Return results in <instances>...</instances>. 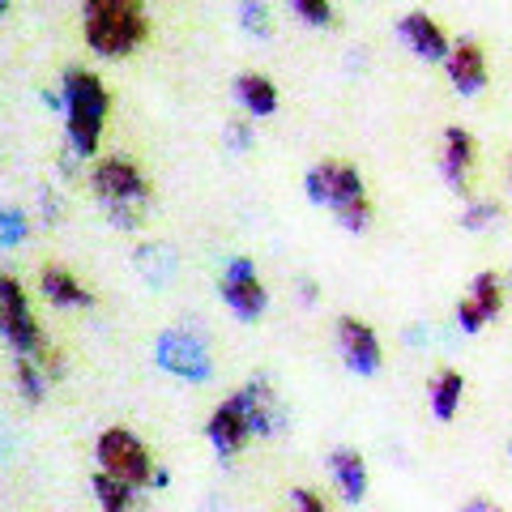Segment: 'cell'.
Listing matches in <instances>:
<instances>
[{
	"mask_svg": "<svg viewBox=\"0 0 512 512\" xmlns=\"http://www.w3.org/2000/svg\"><path fill=\"white\" fill-rule=\"evenodd\" d=\"M5 9H9V0H0V13H5Z\"/></svg>",
	"mask_w": 512,
	"mask_h": 512,
	"instance_id": "obj_33",
	"label": "cell"
},
{
	"mask_svg": "<svg viewBox=\"0 0 512 512\" xmlns=\"http://www.w3.org/2000/svg\"><path fill=\"white\" fill-rule=\"evenodd\" d=\"M43 214L52 218V222L60 218V197H56V192H43Z\"/></svg>",
	"mask_w": 512,
	"mask_h": 512,
	"instance_id": "obj_30",
	"label": "cell"
},
{
	"mask_svg": "<svg viewBox=\"0 0 512 512\" xmlns=\"http://www.w3.org/2000/svg\"><path fill=\"white\" fill-rule=\"evenodd\" d=\"M82 30L90 52L107 60L133 56L150 35V18L141 0H82Z\"/></svg>",
	"mask_w": 512,
	"mask_h": 512,
	"instance_id": "obj_1",
	"label": "cell"
},
{
	"mask_svg": "<svg viewBox=\"0 0 512 512\" xmlns=\"http://www.w3.org/2000/svg\"><path fill=\"white\" fill-rule=\"evenodd\" d=\"M457 512H504V508H500V504H495V500H491V495H470V500H466V504H461Z\"/></svg>",
	"mask_w": 512,
	"mask_h": 512,
	"instance_id": "obj_29",
	"label": "cell"
},
{
	"mask_svg": "<svg viewBox=\"0 0 512 512\" xmlns=\"http://www.w3.org/2000/svg\"><path fill=\"white\" fill-rule=\"evenodd\" d=\"M500 312H504V278L483 269V274L470 282V295L457 299V325L466 333H483Z\"/></svg>",
	"mask_w": 512,
	"mask_h": 512,
	"instance_id": "obj_10",
	"label": "cell"
},
{
	"mask_svg": "<svg viewBox=\"0 0 512 512\" xmlns=\"http://www.w3.org/2000/svg\"><path fill=\"white\" fill-rule=\"evenodd\" d=\"M239 406H244L248 423H252V436H278V431H286V423H291V414H286L278 389L269 384V376H256L248 380L244 389H235Z\"/></svg>",
	"mask_w": 512,
	"mask_h": 512,
	"instance_id": "obj_9",
	"label": "cell"
},
{
	"mask_svg": "<svg viewBox=\"0 0 512 512\" xmlns=\"http://www.w3.org/2000/svg\"><path fill=\"white\" fill-rule=\"evenodd\" d=\"M94 457H99V470L120 478V483L128 487H150L154 483V457L150 448L141 444L128 427H111L99 436V448H94Z\"/></svg>",
	"mask_w": 512,
	"mask_h": 512,
	"instance_id": "obj_5",
	"label": "cell"
},
{
	"mask_svg": "<svg viewBox=\"0 0 512 512\" xmlns=\"http://www.w3.org/2000/svg\"><path fill=\"white\" fill-rule=\"evenodd\" d=\"M500 218H504V210H500L495 201H474V205H466V210H461V227L478 235V231H491Z\"/></svg>",
	"mask_w": 512,
	"mask_h": 512,
	"instance_id": "obj_24",
	"label": "cell"
},
{
	"mask_svg": "<svg viewBox=\"0 0 512 512\" xmlns=\"http://www.w3.org/2000/svg\"><path fill=\"white\" fill-rule=\"evenodd\" d=\"M222 299H227V308L239 320H256L269 308V291H265V282L256 278V265L248 256H235L227 265V274H222Z\"/></svg>",
	"mask_w": 512,
	"mask_h": 512,
	"instance_id": "obj_8",
	"label": "cell"
},
{
	"mask_svg": "<svg viewBox=\"0 0 512 512\" xmlns=\"http://www.w3.org/2000/svg\"><path fill=\"white\" fill-rule=\"evenodd\" d=\"M235 99L244 103V111L252 120H261V116H274L278 111V86H274V77H265V73H239Z\"/></svg>",
	"mask_w": 512,
	"mask_h": 512,
	"instance_id": "obj_18",
	"label": "cell"
},
{
	"mask_svg": "<svg viewBox=\"0 0 512 512\" xmlns=\"http://www.w3.org/2000/svg\"><path fill=\"white\" fill-rule=\"evenodd\" d=\"M308 26H333V0H286Z\"/></svg>",
	"mask_w": 512,
	"mask_h": 512,
	"instance_id": "obj_26",
	"label": "cell"
},
{
	"mask_svg": "<svg viewBox=\"0 0 512 512\" xmlns=\"http://www.w3.org/2000/svg\"><path fill=\"white\" fill-rule=\"evenodd\" d=\"M239 26L256 39H269L274 35V18H269V5L265 0H239Z\"/></svg>",
	"mask_w": 512,
	"mask_h": 512,
	"instance_id": "obj_23",
	"label": "cell"
},
{
	"mask_svg": "<svg viewBox=\"0 0 512 512\" xmlns=\"http://www.w3.org/2000/svg\"><path fill=\"white\" fill-rule=\"evenodd\" d=\"M0 338L13 346V355H39V350H47L39 320L26 303V291L9 274H0Z\"/></svg>",
	"mask_w": 512,
	"mask_h": 512,
	"instance_id": "obj_6",
	"label": "cell"
},
{
	"mask_svg": "<svg viewBox=\"0 0 512 512\" xmlns=\"http://www.w3.org/2000/svg\"><path fill=\"white\" fill-rule=\"evenodd\" d=\"M30 231V222L22 210H13V205H0V248H13V244H22Z\"/></svg>",
	"mask_w": 512,
	"mask_h": 512,
	"instance_id": "obj_25",
	"label": "cell"
},
{
	"mask_svg": "<svg viewBox=\"0 0 512 512\" xmlns=\"http://www.w3.org/2000/svg\"><path fill=\"white\" fill-rule=\"evenodd\" d=\"M478 163V141L470 128H444V154H440V175H444V184L453 188V192H466L470 184V171Z\"/></svg>",
	"mask_w": 512,
	"mask_h": 512,
	"instance_id": "obj_14",
	"label": "cell"
},
{
	"mask_svg": "<svg viewBox=\"0 0 512 512\" xmlns=\"http://www.w3.org/2000/svg\"><path fill=\"white\" fill-rule=\"evenodd\" d=\"M90 487H94V500H99L103 512H137V487H128L103 470L90 478Z\"/></svg>",
	"mask_w": 512,
	"mask_h": 512,
	"instance_id": "obj_20",
	"label": "cell"
},
{
	"mask_svg": "<svg viewBox=\"0 0 512 512\" xmlns=\"http://www.w3.org/2000/svg\"><path fill=\"white\" fill-rule=\"evenodd\" d=\"M154 359H158V367H167L171 376L192 380V384L210 380V372H214L210 350H205V342L197 338V333H188V329H167V333H158Z\"/></svg>",
	"mask_w": 512,
	"mask_h": 512,
	"instance_id": "obj_7",
	"label": "cell"
},
{
	"mask_svg": "<svg viewBox=\"0 0 512 512\" xmlns=\"http://www.w3.org/2000/svg\"><path fill=\"white\" fill-rule=\"evenodd\" d=\"M90 188H94V197H99V205L107 210L111 227L137 231L141 222H146L154 188H150L146 175H141L137 163H128V158H120V154L99 158L94 171H90Z\"/></svg>",
	"mask_w": 512,
	"mask_h": 512,
	"instance_id": "obj_2",
	"label": "cell"
},
{
	"mask_svg": "<svg viewBox=\"0 0 512 512\" xmlns=\"http://www.w3.org/2000/svg\"><path fill=\"white\" fill-rule=\"evenodd\" d=\"M13 380H18V389H22V397H26L30 406L43 402V393H47V372H43V367L30 359V355L13 359Z\"/></svg>",
	"mask_w": 512,
	"mask_h": 512,
	"instance_id": "obj_21",
	"label": "cell"
},
{
	"mask_svg": "<svg viewBox=\"0 0 512 512\" xmlns=\"http://www.w3.org/2000/svg\"><path fill=\"white\" fill-rule=\"evenodd\" d=\"M39 286H43L47 303H56V308H90V303H94V295L86 291V286L77 282L69 269H60V265H43Z\"/></svg>",
	"mask_w": 512,
	"mask_h": 512,
	"instance_id": "obj_19",
	"label": "cell"
},
{
	"mask_svg": "<svg viewBox=\"0 0 512 512\" xmlns=\"http://www.w3.org/2000/svg\"><path fill=\"white\" fill-rule=\"evenodd\" d=\"M329 470H333V478H338V487H342V500L363 504V495H367V461H363L359 448H333Z\"/></svg>",
	"mask_w": 512,
	"mask_h": 512,
	"instance_id": "obj_16",
	"label": "cell"
},
{
	"mask_svg": "<svg viewBox=\"0 0 512 512\" xmlns=\"http://www.w3.org/2000/svg\"><path fill=\"white\" fill-rule=\"evenodd\" d=\"M444 73H448V82H453L457 94H466V99H474V94H483L487 86V52H483V43L478 39H461L448 47V56H444Z\"/></svg>",
	"mask_w": 512,
	"mask_h": 512,
	"instance_id": "obj_12",
	"label": "cell"
},
{
	"mask_svg": "<svg viewBox=\"0 0 512 512\" xmlns=\"http://www.w3.org/2000/svg\"><path fill=\"white\" fill-rule=\"evenodd\" d=\"M222 137H227V146H231L235 154H244V150L252 146V124H248V120H231L227 128H222Z\"/></svg>",
	"mask_w": 512,
	"mask_h": 512,
	"instance_id": "obj_27",
	"label": "cell"
},
{
	"mask_svg": "<svg viewBox=\"0 0 512 512\" xmlns=\"http://www.w3.org/2000/svg\"><path fill=\"white\" fill-rule=\"evenodd\" d=\"M154 256H158V244H141L137 248V269H141V278L146 282L163 286L171 278V269H175V256H171V248L163 252V261H154Z\"/></svg>",
	"mask_w": 512,
	"mask_h": 512,
	"instance_id": "obj_22",
	"label": "cell"
},
{
	"mask_svg": "<svg viewBox=\"0 0 512 512\" xmlns=\"http://www.w3.org/2000/svg\"><path fill=\"white\" fill-rule=\"evenodd\" d=\"M397 39H402L419 60H444L448 47H453L444 30L436 26V18H427V13H406V18L397 22Z\"/></svg>",
	"mask_w": 512,
	"mask_h": 512,
	"instance_id": "obj_15",
	"label": "cell"
},
{
	"mask_svg": "<svg viewBox=\"0 0 512 512\" xmlns=\"http://www.w3.org/2000/svg\"><path fill=\"white\" fill-rule=\"evenodd\" d=\"M508 184H512V158H508Z\"/></svg>",
	"mask_w": 512,
	"mask_h": 512,
	"instance_id": "obj_32",
	"label": "cell"
},
{
	"mask_svg": "<svg viewBox=\"0 0 512 512\" xmlns=\"http://www.w3.org/2000/svg\"><path fill=\"white\" fill-rule=\"evenodd\" d=\"M107 111H111V94L99 73L86 69L64 73V128H69V150L77 158H90L99 150Z\"/></svg>",
	"mask_w": 512,
	"mask_h": 512,
	"instance_id": "obj_3",
	"label": "cell"
},
{
	"mask_svg": "<svg viewBox=\"0 0 512 512\" xmlns=\"http://www.w3.org/2000/svg\"><path fill=\"white\" fill-rule=\"evenodd\" d=\"M461 397H466V376H461L457 367H444V372L431 376V384H427V402H431V414H436L440 423H453V419H457Z\"/></svg>",
	"mask_w": 512,
	"mask_h": 512,
	"instance_id": "obj_17",
	"label": "cell"
},
{
	"mask_svg": "<svg viewBox=\"0 0 512 512\" xmlns=\"http://www.w3.org/2000/svg\"><path fill=\"white\" fill-rule=\"evenodd\" d=\"M291 504H295L291 512H329L325 500H320L312 487H295V491H291Z\"/></svg>",
	"mask_w": 512,
	"mask_h": 512,
	"instance_id": "obj_28",
	"label": "cell"
},
{
	"mask_svg": "<svg viewBox=\"0 0 512 512\" xmlns=\"http://www.w3.org/2000/svg\"><path fill=\"white\" fill-rule=\"evenodd\" d=\"M205 436H210L218 457H235V453H244V448H248L252 423H248V414H244V406H239L235 393L210 414V423H205Z\"/></svg>",
	"mask_w": 512,
	"mask_h": 512,
	"instance_id": "obj_13",
	"label": "cell"
},
{
	"mask_svg": "<svg viewBox=\"0 0 512 512\" xmlns=\"http://www.w3.org/2000/svg\"><path fill=\"white\" fill-rule=\"evenodd\" d=\"M312 299H316V282L303 278V303H312Z\"/></svg>",
	"mask_w": 512,
	"mask_h": 512,
	"instance_id": "obj_31",
	"label": "cell"
},
{
	"mask_svg": "<svg viewBox=\"0 0 512 512\" xmlns=\"http://www.w3.org/2000/svg\"><path fill=\"white\" fill-rule=\"evenodd\" d=\"M508 453H512V444H508Z\"/></svg>",
	"mask_w": 512,
	"mask_h": 512,
	"instance_id": "obj_34",
	"label": "cell"
},
{
	"mask_svg": "<svg viewBox=\"0 0 512 512\" xmlns=\"http://www.w3.org/2000/svg\"><path fill=\"white\" fill-rule=\"evenodd\" d=\"M338 350H342L350 372H359V376H376L380 363H384L376 329L367 325V320H359V316H338Z\"/></svg>",
	"mask_w": 512,
	"mask_h": 512,
	"instance_id": "obj_11",
	"label": "cell"
},
{
	"mask_svg": "<svg viewBox=\"0 0 512 512\" xmlns=\"http://www.w3.org/2000/svg\"><path fill=\"white\" fill-rule=\"evenodd\" d=\"M308 201L312 205H329L338 222L346 231H367L372 222V201H367V188H363V175L355 163H342V158H325L308 171Z\"/></svg>",
	"mask_w": 512,
	"mask_h": 512,
	"instance_id": "obj_4",
	"label": "cell"
}]
</instances>
